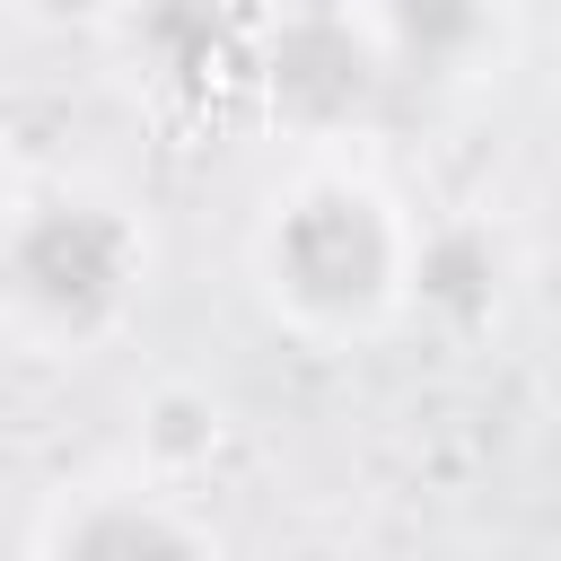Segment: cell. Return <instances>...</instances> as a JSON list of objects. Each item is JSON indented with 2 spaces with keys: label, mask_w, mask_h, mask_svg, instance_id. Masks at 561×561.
Listing matches in <instances>:
<instances>
[{
  "label": "cell",
  "mask_w": 561,
  "mask_h": 561,
  "mask_svg": "<svg viewBox=\"0 0 561 561\" xmlns=\"http://www.w3.org/2000/svg\"><path fill=\"white\" fill-rule=\"evenodd\" d=\"M35 9H53V18H88V9H105V0H35Z\"/></svg>",
  "instance_id": "cell-9"
},
{
  "label": "cell",
  "mask_w": 561,
  "mask_h": 561,
  "mask_svg": "<svg viewBox=\"0 0 561 561\" xmlns=\"http://www.w3.org/2000/svg\"><path fill=\"white\" fill-rule=\"evenodd\" d=\"M491 35L482 0H386V44L412 79H456Z\"/></svg>",
  "instance_id": "cell-4"
},
{
  "label": "cell",
  "mask_w": 561,
  "mask_h": 561,
  "mask_svg": "<svg viewBox=\"0 0 561 561\" xmlns=\"http://www.w3.org/2000/svg\"><path fill=\"white\" fill-rule=\"evenodd\" d=\"M412 289H421L438 316L473 324V316L491 307V289H500V254H491V237H482V228H438V237L421 245V272H412Z\"/></svg>",
  "instance_id": "cell-5"
},
{
  "label": "cell",
  "mask_w": 561,
  "mask_h": 561,
  "mask_svg": "<svg viewBox=\"0 0 561 561\" xmlns=\"http://www.w3.org/2000/svg\"><path fill=\"white\" fill-rule=\"evenodd\" d=\"M61 561H193V543H184L158 508L105 500V508H88V517L61 535Z\"/></svg>",
  "instance_id": "cell-6"
},
{
  "label": "cell",
  "mask_w": 561,
  "mask_h": 561,
  "mask_svg": "<svg viewBox=\"0 0 561 561\" xmlns=\"http://www.w3.org/2000/svg\"><path fill=\"white\" fill-rule=\"evenodd\" d=\"M9 289L53 324H105L131 289V228L88 202H53L9 237Z\"/></svg>",
  "instance_id": "cell-2"
},
{
  "label": "cell",
  "mask_w": 561,
  "mask_h": 561,
  "mask_svg": "<svg viewBox=\"0 0 561 561\" xmlns=\"http://www.w3.org/2000/svg\"><path fill=\"white\" fill-rule=\"evenodd\" d=\"M149 44L175 61V70H202L219 53V9L210 0H158L149 9Z\"/></svg>",
  "instance_id": "cell-7"
},
{
  "label": "cell",
  "mask_w": 561,
  "mask_h": 561,
  "mask_svg": "<svg viewBox=\"0 0 561 561\" xmlns=\"http://www.w3.org/2000/svg\"><path fill=\"white\" fill-rule=\"evenodd\" d=\"M377 88H386L377 44H368L351 18L307 9V18L280 26V44H272V96H280L298 123H351V114L377 105Z\"/></svg>",
  "instance_id": "cell-3"
},
{
  "label": "cell",
  "mask_w": 561,
  "mask_h": 561,
  "mask_svg": "<svg viewBox=\"0 0 561 561\" xmlns=\"http://www.w3.org/2000/svg\"><path fill=\"white\" fill-rule=\"evenodd\" d=\"M272 272H280V289H289L298 307H316V316H359V307L394 280V228H386V210H377L368 193L324 184V193H307V202L280 210V228H272Z\"/></svg>",
  "instance_id": "cell-1"
},
{
  "label": "cell",
  "mask_w": 561,
  "mask_h": 561,
  "mask_svg": "<svg viewBox=\"0 0 561 561\" xmlns=\"http://www.w3.org/2000/svg\"><path fill=\"white\" fill-rule=\"evenodd\" d=\"M158 447H167V456H193V447H210V412H202L193 394H167V403H158Z\"/></svg>",
  "instance_id": "cell-8"
}]
</instances>
